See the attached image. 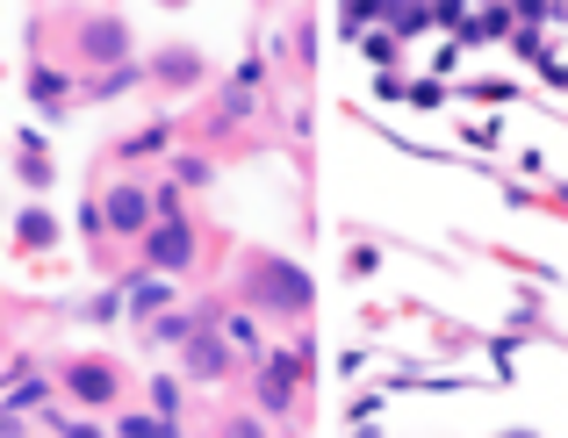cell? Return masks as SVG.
<instances>
[{"instance_id":"cell-1","label":"cell","mask_w":568,"mask_h":438,"mask_svg":"<svg viewBox=\"0 0 568 438\" xmlns=\"http://www.w3.org/2000/svg\"><path fill=\"white\" fill-rule=\"evenodd\" d=\"M152 259H159V266H187V223H181V216H166V223L152 231Z\"/></svg>"},{"instance_id":"cell-7","label":"cell","mask_w":568,"mask_h":438,"mask_svg":"<svg viewBox=\"0 0 568 438\" xmlns=\"http://www.w3.org/2000/svg\"><path fill=\"white\" fill-rule=\"evenodd\" d=\"M29 94H37V101H58V94H65V80H58V72H43V65H37V80H29Z\"/></svg>"},{"instance_id":"cell-3","label":"cell","mask_w":568,"mask_h":438,"mask_svg":"<svg viewBox=\"0 0 568 438\" xmlns=\"http://www.w3.org/2000/svg\"><path fill=\"white\" fill-rule=\"evenodd\" d=\"M266 295H281L288 309H310V281L295 274V266H274V274H266Z\"/></svg>"},{"instance_id":"cell-4","label":"cell","mask_w":568,"mask_h":438,"mask_svg":"<svg viewBox=\"0 0 568 438\" xmlns=\"http://www.w3.org/2000/svg\"><path fill=\"white\" fill-rule=\"evenodd\" d=\"M288 388H295V359H266V374H260V396L281 410V403H288Z\"/></svg>"},{"instance_id":"cell-5","label":"cell","mask_w":568,"mask_h":438,"mask_svg":"<svg viewBox=\"0 0 568 438\" xmlns=\"http://www.w3.org/2000/svg\"><path fill=\"white\" fill-rule=\"evenodd\" d=\"M87 51H94V58H123V29H115V22H94V29H87Z\"/></svg>"},{"instance_id":"cell-6","label":"cell","mask_w":568,"mask_h":438,"mask_svg":"<svg viewBox=\"0 0 568 438\" xmlns=\"http://www.w3.org/2000/svg\"><path fill=\"white\" fill-rule=\"evenodd\" d=\"M72 388H80L87 403H109V388H115V381H109V367H80V374H72Z\"/></svg>"},{"instance_id":"cell-8","label":"cell","mask_w":568,"mask_h":438,"mask_svg":"<svg viewBox=\"0 0 568 438\" xmlns=\"http://www.w3.org/2000/svg\"><path fill=\"white\" fill-rule=\"evenodd\" d=\"M194 374H223V345H209V338L194 345Z\"/></svg>"},{"instance_id":"cell-2","label":"cell","mask_w":568,"mask_h":438,"mask_svg":"<svg viewBox=\"0 0 568 438\" xmlns=\"http://www.w3.org/2000/svg\"><path fill=\"white\" fill-rule=\"evenodd\" d=\"M144 216H152V194H138V187H123L109 202V223H115V231H144Z\"/></svg>"}]
</instances>
